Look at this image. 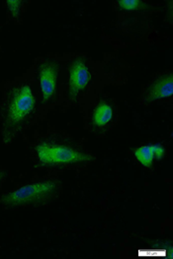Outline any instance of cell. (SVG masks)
I'll return each instance as SVG.
<instances>
[{
    "mask_svg": "<svg viewBox=\"0 0 173 259\" xmlns=\"http://www.w3.org/2000/svg\"><path fill=\"white\" fill-rule=\"evenodd\" d=\"M7 10L13 20H20L23 13V1L21 0H8L5 2Z\"/></svg>",
    "mask_w": 173,
    "mask_h": 259,
    "instance_id": "cell-10",
    "label": "cell"
},
{
    "mask_svg": "<svg viewBox=\"0 0 173 259\" xmlns=\"http://www.w3.org/2000/svg\"><path fill=\"white\" fill-rule=\"evenodd\" d=\"M134 156L142 167L151 168L156 162L164 159L166 149L161 143H148L134 149Z\"/></svg>",
    "mask_w": 173,
    "mask_h": 259,
    "instance_id": "cell-8",
    "label": "cell"
},
{
    "mask_svg": "<svg viewBox=\"0 0 173 259\" xmlns=\"http://www.w3.org/2000/svg\"><path fill=\"white\" fill-rule=\"evenodd\" d=\"M4 179H5V174H4V171L2 169H0V185L3 183Z\"/></svg>",
    "mask_w": 173,
    "mask_h": 259,
    "instance_id": "cell-11",
    "label": "cell"
},
{
    "mask_svg": "<svg viewBox=\"0 0 173 259\" xmlns=\"http://www.w3.org/2000/svg\"><path fill=\"white\" fill-rule=\"evenodd\" d=\"M119 119V108L115 101L105 95H99L88 105L85 114L86 126L97 136L112 130Z\"/></svg>",
    "mask_w": 173,
    "mask_h": 259,
    "instance_id": "cell-6",
    "label": "cell"
},
{
    "mask_svg": "<svg viewBox=\"0 0 173 259\" xmlns=\"http://www.w3.org/2000/svg\"><path fill=\"white\" fill-rule=\"evenodd\" d=\"M97 71L86 56H71L63 62L61 99L70 105H79L93 92Z\"/></svg>",
    "mask_w": 173,
    "mask_h": 259,
    "instance_id": "cell-3",
    "label": "cell"
},
{
    "mask_svg": "<svg viewBox=\"0 0 173 259\" xmlns=\"http://www.w3.org/2000/svg\"><path fill=\"white\" fill-rule=\"evenodd\" d=\"M117 5L120 10L124 12H133L139 10H145L149 7L148 3L141 0H119Z\"/></svg>",
    "mask_w": 173,
    "mask_h": 259,
    "instance_id": "cell-9",
    "label": "cell"
},
{
    "mask_svg": "<svg viewBox=\"0 0 173 259\" xmlns=\"http://www.w3.org/2000/svg\"><path fill=\"white\" fill-rule=\"evenodd\" d=\"M42 108L32 76L9 82L0 104V134L4 144H10L38 119Z\"/></svg>",
    "mask_w": 173,
    "mask_h": 259,
    "instance_id": "cell-1",
    "label": "cell"
},
{
    "mask_svg": "<svg viewBox=\"0 0 173 259\" xmlns=\"http://www.w3.org/2000/svg\"><path fill=\"white\" fill-rule=\"evenodd\" d=\"M63 61L47 56L35 62L32 79L37 90L42 111L53 108L61 100Z\"/></svg>",
    "mask_w": 173,
    "mask_h": 259,
    "instance_id": "cell-5",
    "label": "cell"
},
{
    "mask_svg": "<svg viewBox=\"0 0 173 259\" xmlns=\"http://www.w3.org/2000/svg\"><path fill=\"white\" fill-rule=\"evenodd\" d=\"M32 160L40 169H67L84 167L96 158L72 138L52 135L39 139L32 148Z\"/></svg>",
    "mask_w": 173,
    "mask_h": 259,
    "instance_id": "cell-2",
    "label": "cell"
},
{
    "mask_svg": "<svg viewBox=\"0 0 173 259\" xmlns=\"http://www.w3.org/2000/svg\"><path fill=\"white\" fill-rule=\"evenodd\" d=\"M62 185L57 179H42L7 191L0 196V206L6 209L37 207L56 201Z\"/></svg>",
    "mask_w": 173,
    "mask_h": 259,
    "instance_id": "cell-4",
    "label": "cell"
},
{
    "mask_svg": "<svg viewBox=\"0 0 173 259\" xmlns=\"http://www.w3.org/2000/svg\"><path fill=\"white\" fill-rule=\"evenodd\" d=\"M172 71H165L156 75L143 89L141 100L145 106L154 105L172 98Z\"/></svg>",
    "mask_w": 173,
    "mask_h": 259,
    "instance_id": "cell-7",
    "label": "cell"
}]
</instances>
